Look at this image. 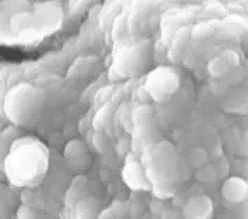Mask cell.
<instances>
[{"mask_svg":"<svg viewBox=\"0 0 248 219\" xmlns=\"http://www.w3.org/2000/svg\"><path fill=\"white\" fill-rule=\"evenodd\" d=\"M43 99L41 92L36 88L27 84H20L6 93L3 109L13 123L26 125L40 112Z\"/></svg>","mask_w":248,"mask_h":219,"instance_id":"obj_1","label":"cell"},{"mask_svg":"<svg viewBox=\"0 0 248 219\" xmlns=\"http://www.w3.org/2000/svg\"><path fill=\"white\" fill-rule=\"evenodd\" d=\"M145 151L143 168L149 183L172 184V177H176L179 171L173 147L169 143H155Z\"/></svg>","mask_w":248,"mask_h":219,"instance_id":"obj_2","label":"cell"},{"mask_svg":"<svg viewBox=\"0 0 248 219\" xmlns=\"http://www.w3.org/2000/svg\"><path fill=\"white\" fill-rule=\"evenodd\" d=\"M143 88L155 102H166L179 91L180 76L172 67L160 65L146 76Z\"/></svg>","mask_w":248,"mask_h":219,"instance_id":"obj_3","label":"cell"},{"mask_svg":"<svg viewBox=\"0 0 248 219\" xmlns=\"http://www.w3.org/2000/svg\"><path fill=\"white\" fill-rule=\"evenodd\" d=\"M148 41H143L142 44L125 50L118 57L115 70L119 75V78H125L128 75H135L140 68H143L146 58H148Z\"/></svg>","mask_w":248,"mask_h":219,"instance_id":"obj_4","label":"cell"},{"mask_svg":"<svg viewBox=\"0 0 248 219\" xmlns=\"http://www.w3.org/2000/svg\"><path fill=\"white\" fill-rule=\"evenodd\" d=\"M240 65V55L232 50H224L207 64V71L213 78H223Z\"/></svg>","mask_w":248,"mask_h":219,"instance_id":"obj_5","label":"cell"},{"mask_svg":"<svg viewBox=\"0 0 248 219\" xmlns=\"http://www.w3.org/2000/svg\"><path fill=\"white\" fill-rule=\"evenodd\" d=\"M122 178H124V183L134 191H149L151 190V183L146 177L145 168L136 160L126 161V164L122 170Z\"/></svg>","mask_w":248,"mask_h":219,"instance_id":"obj_6","label":"cell"},{"mask_svg":"<svg viewBox=\"0 0 248 219\" xmlns=\"http://www.w3.org/2000/svg\"><path fill=\"white\" fill-rule=\"evenodd\" d=\"M182 214L185 219H211L213 201L207 195L191 197L185 204Z\"/></svg>","mask_w":248,"mask_h":219,"instance_id":"obj_7","label":"cell"},{"mask_svg":"<svg viewBox=\"0 0 248 219\" xmlns=\"http://www.w3.org/2000/svg\"><path fill=\"white\" fill-rule=\"evenodd\" d=\"M221 197L231 204H241L247 201L248 184L241 177H229L221 185Z\"/></svg>","mask_w":248,"mask_h":219,"instance_id":"obj_8","label":"cell"},{"mask_svg":"<svg viewBox=\"0 0 248 219\" xmlns=\"http://www.w3.org/2000/svg\"><path fill=\"white\" fill-rule=\"evenodd\" d=\"M64 157L68 161V164L73 167V170H85L90 163L87 147L81 140L77 139L67 143L64 148Z\"/></svg>","mask_w":248,"mask_h":219,"instance_id":"obj_9","label":"cell"},{"mask_svg":"<svg viewBox=\"0 0 248 219\" xmlns=\"http://www.w3.org/2000/svg\"><path fill=\"white\" fill-rule=\"evenodd\" d=\"M33 17H34V26H36V23H40L47 27H54L61 20L60 6L53 4V3H43L38 6Z\"/></svg>","mask_w":248,"mask_h":219,"instance_id":"obj_10","label":"cell"},{"mask_svg":"<svg viewBox=\"0 0 248 219\" xmlns=\"http://www.w3.org/2000/svg\"><path fill=\"white\" fill-rule=\"evenodd\" d=\"M190 37V29L189 27H185V29H180L172 38V45H170V50H169V59L177 64L182 61V57H183V51L187 45V40Z\"/></svg>","mask_w":248,"mask_h":219,"instance_id":"obj_11","label":"cell"},{"mask_svg":"<svg viewBox=\"0 0 248 219\" xmlns=\"http://www.w3.org/2000/svg\"><path fill=\"white\" fill-rule=\"evenodd\" d=\"M10 29L12 31L15 33H24L27 30H30L33 26H34V17L31 13L29 12H19V13H15L12 17H10Z\"/></svg>","mask_w":248,"mask_h":219,"instance_id":"obj_12","label":"cell"},{"mask_svg":"<svg viewBox=\"0 0 248 219\" xmlns=\"http://www.w3.org/2000/svg\"><path fill=\"white\" fill-rule=\"evenodd\" d=\"M98 212L96 200L81 198L76 202V219H95Z\"/></svg>","mask_w":248,"mask_h":219,"instance_id":"obj_13","label":"cell"},{"mask_svg":"<svg viewBox=\"0 0 248 219\" xmlns=\"http://www.w3.org/2000/svg\"><path fill=\"white\" fill-rule=\"evenodd\" d=\"M220 23L217 20H209V21H202L199 23L196 27H193L190 30V36L194 38H207L213 36L217 29H218Z\"/></svg>","mask_w":248,"mask_h":219,"instance_id":"obj_14","label":"cell"},{"mask_svg":"<svg viewBox=\"0 0 248 219\" xmlns=\"http://www.w3.org/2000/svg\"><path fill=\"white\" fill-rule=\"evenodd\" d=\"M87 184H88L87 183V178H85L84 175L77 177L76 180L73 181L71 188H70L68 192H67V202H68V204H76L77 201H79L82 192H84L85 188H87Z\"/></svg>","mask_w":248,"mask_h":219,"instance_id":"obj_15","label":"cell"},{"mask_svg":"<svg viewBox=\"0 0 248 219\" xmlns=\"http://www.w3.org/2000/svg\"><path fill=\"white\" fill-rule=\"evenodd\" d=\"M95 61V58H79L68 71V75H71L73 78H81L82 75H87L94 68Z\"/></svg>","mask_w":248,"mask_h":219,"instance_id":"obj_16","label":"cell"},{"mask_svg":"<svg viewBox=\"0 0 248 219\" xmlns=\"http://www.w3.org/2000/svg\"><path fill=\"white\" fill-rule=\"evenodd\" d=\"M196 178L200 183L211 184L218 178V175H217V171H216L214 165L207 163V164L202 165L200 168L196 170Z\"/></svg>","mask_w":248,"mask_h":219,"instance_id":"obj_17","label":"cell"},{"mask_svg":"<svg viewBox=\"0 0 248 219\" xmlns=\"http://www.w3.org/2000/svg\"><path fill=\"white\" fill-rule=\"evenodd\" d=\"M189 160H190V165L193 168H200L202 165L207 164L209 163V154L204 148L202 147H196L193 148L189 154Z\"/></svg>","mask_w":248,"mask_h":219,"instance_id":"obj_18","label":"cell"},{"mask_svg":"<svg viewBox=\"0 0 248 219\" xmlns=\"http://www.w3.org/2000/svg\"><path fill=\"white\" fill-rule=\"evenodd\" d=\"M21 0H4L3 4H1V9L4 13H12V16L15 13H19V12H24V7L21 6Z\"/></svg>","mask_w":248,"mask_h":219,"instance_id":"obj_19","label":"cell"},{"mask_svg":"<svg viewBox=\"0 0 248 219\" xmlns=\"http://www.w3.org/2000/svg\"><path fill=\"white\" fill-rule=\"evenodd\" d=\"M213 165H214V168H216V171H217V175H218V177H227V175H229L230 165H229V161L226 160V157L220 156V159L217 160V163Z\"/></svg>","mask_w":248,"mask_h":219,"instance_id":"obj_20","label":"cell"},{"mask_svg":"<svg viewBox=\"0 0 248 219\" xmlns=\"http://www.w3.org/2000/svg\"><path fill=\"white\" fill-rule=\"evenodd\" d=\"M17 219H36V214L29 205H23L17 209Z\"/></svg>","mask_w":248,"mask_h":219,"instance_id":"obj_21","label":"cell"}]
</instances>
